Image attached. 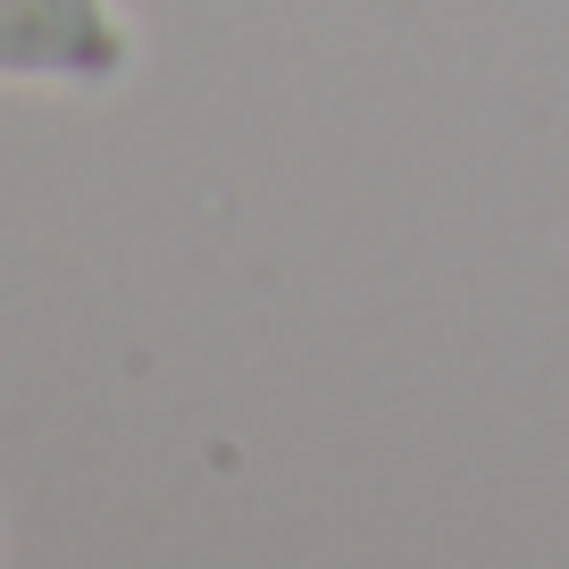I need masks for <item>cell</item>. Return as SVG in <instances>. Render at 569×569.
Segmentation results:
<instances>
[{
	"label": "cell",
	"instance_id": "1",
	"mask_svg": "<svg viewBox=\"0 0 569 569\" xmlns=\"http://www.w3.org/2000/svg\"><path fill=\"white\" fill-rule=\"evenodd\" d=\"M134 76L126 0H0V84L109 92Z\"/></svg>",
	"mask_w": 569,
	"mask_h": 569
}]
</instances>
